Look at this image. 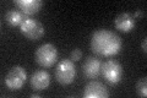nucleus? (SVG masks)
Wrapping results in <instances>:
<instances>
[{
	"mask_svg": "<svg viewBox=\"0 0 147 98\" xmlns=\"http://www.w3.org/2000/svg\"><path fill=\"white\" fill-rule=\"evenodd\" d=\"M123 41L115 32L99 28L96 30L91 37V49L100 57H113L121 49Z\"/></svg>",
	"mask_w": 147,
	"mask_h": 98,
	"instance_id": "f257e3e1",
	"label": "nucleus"
},
{
	"mask_svg": "<svg viewBox=\"0 0 147 98\" xmlns=\"http://www.w3.org/2000/svg\"><path fill=\"white\" fill-rule=\"evenodd\" d=\"M34 59L37 64L43 68H50L57 63L58 59V49L52 43H44L37 48L34 53Z\"/></svg>",
	"mask_w": 147,
	"mask_h": 98,
	"instance_id": "f03ea898",
	"label": "nucleus"
},
{
	"mask_svg": "<svg viewBox=\"0 0 147 98\" xmlns=\"http://www.w3.org/2000/svg\"><path fill=\"white\" fill-rule=\"evenodd\" d=\"M76 76V66L72 60L64 59L59 62L55 69V78L61 85H70Z\"/></svg>",
	"mask_w": 147,
	"mask_h": 98,
	"instance_id": "7ed1b4c3",
	"label": "nucleus"
},
{
	"mask_svg": "<svg viewBox=\"0 0 147 98\" xmlns=\"http://www.w3.org/2000/svg\"><path fill=\"white\" fill-rule=\"evenodd\" d=\"M100 72H102L103 77L105 78V81L112 83V85H117V83L120 82L124 75L121 64L114 59H109L105 63H103Z\"/></svg>",
	"mask_w": 147,
	"mask_h": 98,
	"instance_id": "20e7f679",
	"label": "nucleus"
},
{
	"mask_svg": "<svg viewBox=\"0 0 147 98\" xmlns=\"http://www.w3.org/2000/svg\"><path fill=\"white\" fill-rule=\"evenodd\" d=\"M26 78H27L26 70L22 66H20V65H16V66H13L9 70L4 82H5V86L9 90L16 91V90H20L24 86V83L26 82Z\"/></svg>",
	"mask_w": 147,
	"mask_h": 98,
	"instance_id": "39448f33",
	"label": "nucleus"
},
{
	"mask_svg": "<svg viewBox=\"0 0 147 98\" xmlns=\"http://www.w3.org/2000/svg\"><path fill=\"white\" fill-rule=\"evenodd\" d=\"M21 33L30 41H38L44 36V27L38 20H34L32 17H27L24 23L20 26Z\"/></svg>",
	"mask_w": 147,
	"mask_h": 98,
	"instance_id": "423d86ee",
	"label": "nucleus"
},
{
	"mask_svg": "<svg viewBox=\"0 0 147 98\" xmlns=\"http://www.w3.org/2000/svg\"><path fill=\"white\" fill-rule=\"evenodd\" d=\"M82 96L85 98H107L109 91L105 85L99 81H90L84 88Z\"/></svg>",
	"mask_w": 147,
	"mask_h": 98,
	"instance_id": "0eeeda50",
	"label": "nucleus"
},
{
	"mask_svg": "<svg viewBox=\"0 0 147 98\" xmlns=\"http://www.w3.org/2000/svg\"><path fill=\"white\" fill-rule=\"evenodd\" d=\"M102 63L98 58L87 57L82 64V72L87 78H96L100 74Z\"/></svg>",
	"mask_w": 147,
	"mask_h": 98,
	"instance_id": "6e6552de",
	"label": "nucleus"
},
{
	"mask_svg": "<svg viewBox=\"0 0 147 98\" xmlns=\"http://www.w3.org/2000/svg\"><path fill=\"white\" fill-rule=\"evenodd\" d=\"M30 82L34 91H43L50 85V75L45 70H38L32 74Z\"/></svg>",
	"mask_w": 147,
	"mask_h": 98,
	"instance_id": "1a4fd4ad",
	"label": "nucleus"
},
{
	"mask_svg": "<svg viewBox=\"0 0 147 98\" xmlns=\"http://www.w3.org/2000/svg\"><path fill=\"white\" fill-rule=\"evenodd\" d=\"M114 25L120 32H130L135 27V17L129 12H121L115 17Z\"/></svg>",
	"mask_w": 147,
	"mask_h": 98,
	"instance_id": "9d476101",
	"label": "nucleus"
},
{
	"mask_svg": "<svg viewBox=\"0 0 147 98\" xmlns=\"http://www.w3.org/2000/svg\"><path fill=\"white\" fill-rule=\"evenodd\" d=\"M13 3L25 15H34L43 6L42 0H15Z\"/></svg>",
	"mask_w": 147,
	"mask_h": 98,
	"instance_id": "9b49d317",
	"label": "nucleus"
},
{
	"mask_svg": "<svg viewBox=\"0 0 147 98\" xmlns=\"http://www.w3.org/2000/svg\"><path fill=\"white\" fill-rule=\"evenodd\" d=\"M27 15H25L22 11L15 10V9H10L6 14H5V20L10 26H21L24 21L26 20Z\"/></svg>",
	"mask_w": 147,
	"mask_h": 98,
	"instance_id": "f8f14e48",
	"label": "nucleus"
},
{
	"mask_svg": "<svg viewBox=\"0 0 147 98\" xmlns=\"http://www.w3.org/2000/svg\"><path fill=\"white\" fill-rule=\"evenodd\" d=\"M136 92L140 97H147V77H141L136 83Z\"/></svg>",
	"mask_w": 147,
	"mask_h": 98,
	"instance_id": "ddd939ff",
	"label": "nucleus"
},
{
	"mask_svg": "<svg viewBox=\"0 0 147 98\" xmlns=\"http://www.w3.org/2000/svg\"><path fill=\"white\" fill-rule=\"evenodd\" d=\"M71 60L72 62H79V60L82 58V52H81V49L80 48H75L71 52Z\"/></svg>",
	"mask_w": 147,
	"mask_h": 98,
	"instance_id": "4468645a",
	"label": "nucleus"
},
{
	"mask_svg": "<svg viewBox=\"0 0 147 98\" xmlns=\"http://www.w3.org/2000/svg\"><path fill=\"white\" fill-rule=\"evenodd\" d=\"M141 49H142V52H144V53H146V52H147V38H146V37H145L144 39H142Z\"/></svg>",
	"mask_w": 147,
	"mask_h": 98,
	"instance_id": "2eb2a0df",
	"label": "nucleus"
},
{
	"mask_svg": "<svg viewBox=\"0 0 147 98\" xmlns=\"http://www.w3.org/2000/svg\"><path fill=\"white\" fill-rule=\"evenodd\" d=\"M144 15H145V12L142 11V10H136L135 14L132 16H134V17H140V16H144Z\"/></svg>",
	"mask_w": 147,
	"mask_h": 98,
	"instance_id": "dca6fc26",
	"label": "nucleus"
},
{
	"mask_svg": "<svg viewBox=\"0 0 147 98\" xmlns=\"http://www.w3.org/2000/svg\"><path fill=\"white\" fill-rule=\"evenodd\" d=\"M31 97H34V98H37V97H39V95H37V93H32Z\"/></svg>",
	"mask_w": 147,
	"mask_h": 98,
	"instance_id": "f3484780",
	"label": "nucleus"
}]
</instances>
